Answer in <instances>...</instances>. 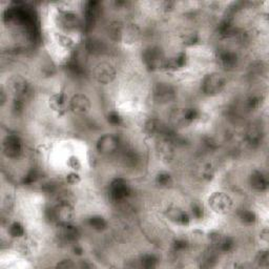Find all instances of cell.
Listing matches in <instances>:
<instances>
[{
    "label": "cell",
    "mask_w": 269,
    "mask_h": 269,
    "mask_svg": "<svg viewBox=\"0 0 269 269\" xmlns=\"http://www.w3.org/2000/svg\"><path fill=\"white\" fill-rule=\"evenodd\" d=\"M75 211L73 205L69 201L63 200L52 209L51 218L58 226H65L73 224Z\"/></svg>",
    "instance_id": "6da1fadb"
},
{
    "label": "cell",
    "mask_w": 269,
    "mask_h": 269,
    "mask_svg": "<svg viewBox=\"0 0 269 269\" xmlns=\"http://www.w3.org/2000/svg\"><path fill=\"white\" fill-rule=\"evenodd\" d=\"M132 193L129 182L123 178H115L111 180L108 188V197L114 203H121L128 200Z\"/></svg>",
    "instance_id": "7a4b0ae2"
},
{
    "label": "cell",
    "mask_w": 269,
    "mask_h": 269,
    "mask_svg": "<svg viewBox=\"0 0 269 269\" xmlns=\"http://www.w3.org/2000/svg\"><path fill=\"white\" fill-rule=\"evenodd\" d=\"M226 79L220 73L207 74L202 81L201 89L206 96H215L220 94L225 87Z\"/></svg>",
    "instance_id": "3957f363"
},
{
    "label": "cell",
    "mask_w": 269,
    "mask_h": 269,
    "mask_svg": "<svg viewBox=\"0 0 269 269\" xmlns=\"http://www.w3.org/2000/svg\"><path fill=\"white\" fill-rule=\"evenodd\" d=\"M208 204L212 211L219 215L228 214L234 206L233 199L224 192H214L208 198Z\"/></svg>",
    "instance_id": "277c9868"
},
{
    "label": "cell",
    "mask_w": 269,
    "mask_h": 269,
    "mask_svg": "<svg viewBox=\"0 0 269 269\" xmlns=\"http://www.w3.org/2000/svg\"><path fill=\"white\" fill-rule=\"evenodd\" d=\"M142 60H143L145 66L148 70L155 71L163 69L166 58L164 57L161 49L157 47H151L144 50L143 54H142Z\"/></svg>",
    "instance_id": "5b68a950"
},
{
    "label": "cell",
    "mask_w": 269,
    "mask_h": 269,
    "mask_svg": "<svg viewBox=\"0 0 269 269\" xmlns=\"http://www.w3.org/2000/svg\"><path fill=\"white\" fill-rule=\"evenodd\" d=\"M95 80L100 84H109L116 79L117 71L113 64L108 62H100L93 71Z\"/></svg>",
    "instance_id": "8992f818"
},
{
    "label": "cell",
    "mask_w": 269,
    "mask_h": 269,
    "mask_svg": "<svg viewBox=\"0 0 269 269\" xmlns=\"http://www.w3.org/2000/svg\"><path fill=\"white\" fill-rule=\"evenodd\" d=\"M7 89H10L14 97L17 98H22L27 100V97L31 95L32 88L28 82L24 78L16 75L13 76L9 81H7Z\"/></svg>",
    "instance_id": "52a82bcc"
},
{
    "label": "cell",
    "mask_w": 269,
    "mask_h": 269,
    "mask_svg": "<svg viewBox=\"0 0 269 269\" xmlns=\"http://www.w3.org/2000/svg\"><path fill=\"white\" fill-rule=\"evenodd\" d=\"M24 144L19 136L15 134H7L2 142L3 154L11 159H17L22 154Z\"/></svg>",
    "instance_id": "ba28073f"
},
{
    "label": "cell",
    "mask_w": 269,
    "mask_h": 269,
    "mask_svg": "<svg viewBox=\"0 0 269 269\" xmlns=\"http://www.w3.org/2000/svg\"><path fill=\"white\" fill-rule=\"evenodd\" d=\"M120 146V139L114 134H104L97 140L96 148L102 155H111L116 153Z\"/></svg>",
    "instance_id": "9c48e42d"
},
{
    "label": "cell",
    "mask_w": 269,
    "mask_h": 269,
    "mask_svg": "<svg viewBox=\"0 0 269 269\" xmlns=\"http://www.w3.org/2000/svg\"><path fill=\"white\" fill-rule=\"evenodd\" d=\"M153 96L156 102L164 104L171 102L176 98V91L173 85L166 82H159L153 89Z\"/></svg>",
    "instance_id": "30bf717a"
},
{
    "label": "cell",
    "mask_w": 269,
    "mask_h": 269,
    "mask_svg": "<svg viewBox=\"0 0 269 269\" xmlns=\"http://www.w3.org/2000/svg\"><path fill=\"white\" fill-rule=\"evenodd\" d=\"M91 100L84 94H75L70 99V108L75 115L84 116L91 110Z\"/></svg>",
    "instance_id": "8fae6325"
},
{
    "label": "cell",
    "mask_w": 269,
    "mask_h": 269,
    "mask_svg": "<svg viewBox=\"0 0 269 269\" xmlns=\"http://www.w3.org/2000/svg\"><path fill=\"white\" fill-rule=\"evenodd\" d=\"M58 26L60 27L63 31H74L80 26L79 18L76 14L70 10L60 11L57 16Z\"/></svg>",
    "instance_id": "7c38bea8"
},
{
    "label": "cell",
    "mask_w": 269,
    "mask_h": 269,
    "mask_svg": "<svg viewBox=\"0 0 269 269\" xmlns=\"http://www.w3.org/2000/svg\"><path fill=\"white\" fill-rule=\"evenodd\" d=\"M165 215L170 222H173L174 224L179 226H183V227L188 226L190 223L189 215L180 207H177V206L168 207L165 212Z\"/></svg>",
    "instance_id": "4fadbf2b"
},
{
    "label": "cell",
    "mask_w": 269,
    "mask_h": 269,
    "mask_svg": "<svg viewBox=\"0 0 269 269\" xmlns=\"http://www.w3.org/2000/svg\"><path fill=\"white\" fill-rule=\"evenodd\" d=\"M101 14V6L100 2L98 1H87L84 4L83 9V15H84V21L85 27L87 28L94 27V25L99 19V16Z\"/></svg>",
    "instance_id": "5bb4252c"
},
{
    "label": "cell",
    "mask_w": 269,
    "mask_h": 269,
    "mask_svg": "<svg viewBox=\"0 0 269 269\" xmlns=\"http://www.w3.org/2000/svg\"><path fill=\"white\" fill-rule=\"evenodd\" d=\"M168 126L164 124L157 118H149L143 125V131L148 137H156L157 139L162 137L167 131Z\"/></svg>",
    "instance_id": "9a60e30c"
},
{
    "label": "cell",
    "mask_w": 269,
    "mask_h": 269,
    "mask_svg": "<svg viewBox=\"0 0 269 269\" xmlns=\"http://www.w3.org/2000/svg\"><path fill=\"white\" fill-rule=\"evenodd\" d=\"M218 62L226 71H233L238 65V56L230 50H222L218 53Z\"/></svg>",
    "instance_id": "2e32d148"
},
{
    "label": "cell",
    "mask_w": 269,
    "mask_h": 269,
    "mask_svg": "<svg viewBox=\"0 0 269 269\" xmlns=\"http://www.w3.org/2000/svg\"><path fill=\"white\" fill-rule=\"evenodd\" d=\"M249 184L253 190L263 192L268 188V179L261 170H253L249 177Z\"/></svg>",
    "instance_id": "e0dca14e"
},
{
    "label": "cell",
    "mask_w": 269,
    "mask_h": 269,
    "mask_svg": "<svg viewBox=\"0 0 269 269\" xmlns=\"http://www.w3.org/2000/svg\"><path fill=\"white\" fill-rule=\"evenodd\" d=\"M60 230H59L58 237L63 243H72L75 244L77 242L80 236V231L77 226H74L73 224L65 226H59Z\"/></svg>",
    "instance_id": "ac0fdd59"
},
{
    "label": "cell",
    "mask_w": 269,
    "mask_h": 269,
    "mask_svg": "<svg viewBox=\"0 0 269 269\" xmlns=\"http://www.w3.org/2000/svg\"><path fill=\"white\" fill-rule=\"evenodd\" d=\"M263 138H264L263 130L257 124L249 126V129L245 134L246 142H247V144L250 145L251 147L259 146L261 143H262Z\"/></svg>",
    "instance_id": "d6986e66"
},
{
    "label": "cell",
    "mask_w": 269,
    "mask_h": 269,
    "mask_svg": "<svg viewBox=\"0 0 269 269\" xmlns=\"http://www.w3.org/2000/svg\"><path fill=\"white\" fill-rule=\"evenodd\" d=\"M51 109L58 115H62L66 109V96L63 92L55 93L49 100Z\"/></svg>",
    "instance_id": "ffe728a7"
},
{
    "label": "cell",
    "mask_w": 269,
    "mask_h": 269,
    "mask_svg": "<svg viewBox=\"0 0 269 269\" xmlns=\"http://www.w3.org/2000/svg\"><path fill=\"white\" fill-rule=\"evenodd\" d=\"M175 143L173 141L166 138H158V142H157V152H158L162 158L170 159L174 155L175 151Z\"/></svg>",
    "instance_id": "44dd1931"
},
{
    "label": "cell",
    "mask_w": 269,
    "mask_h": 269,
    "mask_svg": "<svg viewBox=\"0 0 269 269\" xmlns=\"http://www.w3.org/2000/svg\"><path fill=\"white\" fill-rule=\"evenodd\" d=\"M186 61H188V57H186L185 53H179L178 55L171 57L169 59H166L165 63H164L163 69L168 71H179L183 69L186 65Z\"/></svg>",
    "instance_id": "7402d4cb"
},
{
    "label": "cell",
    "mask_w": 269,
    "mask_h": 269,
    "mask_svg": "<svg viewBox=\"0 0 269 269\" xmlns=\"http://www.w3.org/2000/svg\"><path fill=\"white\" fill-rule=\"evenodd\" d=\"M85 50L93 56H100L106 53L107 46L102 40L97 38H89L85 42Z\"/></svg>",
    "instance_id": "603a6c76"
},
{
    "label": "cell",
    "mask_w": 269,
    "mask_h": 269,
    "mask_svg": "<svg viewBox=\"0 0 269 269\" xmlns=\"http://www.w3.org/2000/svg\"><path fill=\"white\" fill-rule=\"evenodd\" d=\"M140 37V29L136 25H124L122 41L125 43H134Z\"/></svg>",
    "instance_id": "cb8c5ba5"
},
{
    "label": "cell",
    "mask_w": 269,
    "mask_h": 269,
    "mask_svg": "<svg viewBox=\"0 0 269 269\" xmlns=\"http://www.w3.org/2000/svg\"><path fill=\"white\" fill-rule=\"evenodd\" d=\"M123 28H124V24H122L121 21L110 22V25L108 27V36L110 37V39L116 42H121Z\"/></svg>",
    "instance_id": "d4e9b609"
},
{
    "label": "cell",
    "mask_w": 269,
    "mask_h": 269,
    "mask_svg": "<svg viewBox=\"0 0 269 269\" xmlns=\"http://www.w3.org/2000/svg\"><path fill=\"white\" fill-rule=\"evenodd\" d=\"M87 224L92 229L97 231H102L104 229H107L108 227V221L104 219L102 215H99L89 216L87 220Z\"/></svg>",
    "instance_id": "484cf974"
},
{
    "label": "cell",
    "mask_w": 269,
    "mask_h": 269,
    "mask_svg": "<svg viewBox=\"0 0 269 269\" xmlns=\"http://www.w3.org/2000/svg\"><path fill=\"white\" fill-rule=\"evenodd\" d=\"M155 182L157 185L160 186V188H166L173 184V177H171L170 174L166 173V171H161V173L156 176Z\"/></svg>",
    "instance_id": "4316f807"
},
{
    "label": "cell",
    "mask_w": 269,
    "mask_h": 269,
    "mask_svg": "<svg viewBox=\"0 0 269 269\" xmlns=\"http://www.w3.org/2000/svg\"><path fill=\"white\" fill-rule=\"evenodd\" d=\"M138 262L140 263L141 267L154 268L157 266V264H158L159 260H158V257H157L156 255H153V253H145V255H143L140 258Z\"/></svg>",
    "instance_id": "83f0119b"
},
{
    "label": "cell",
    "mask_w": 269,
    "mask_h": 269,
    "mask_svg": "<svg viewBox=\"0 0 269 269\" xmlns=\"http://www.w3.org/2000/svg\"><path fill=\"white\" fill-rule=\"evenodd\" d=\"M239 219L240 221L245 224V225H253L257 222V215L252 211L249 209H243V211L239 214Z\"/></svg>",
    "instance_id": "f1b7e54d"
},
{
    "label": "cell",
    "mask_w": 269,
    "mask_h": 269,
    "mask_svg": "<svg viewBox=\"0 0 269 269\" xmlns=\"http://www.w3.org/2000/svg\"><path fill=\"white\" fill-rule=\"evenodd\" d=\"M9 234L12 238H16V239H22L26 235V230L24 226L21 225L18 222H14L12 223L10 227H9Z\"/></svg>",
    "instance_id": "f546056e"
},
{
    "label": "cell",
    "mask_w": 269,
    "mask_h": 269,
    "mask_svg": "<svg viewBox=\"0 0 269 269\" xmlns=\"http://www.w3.org/2000/svg\"><path fill=\"white\" fill-rule=\"evenodd\" d=\"M55 39H56V42L60 46L61 48L63 49H71L73 46H74V41L73 39L71 38V37H69L65 34H62V33H58L55 35Z\"/></svg>",
    "instance_id": "4dcf8cb0"
},
{
    "label": "cell",
    "mask_w": 269,
    "mask_h": 269,
    "mask_svg": "<svg viewBox=\"0 0 269 269\" xmlns=\"http://www.w3.org/2000/svg\"><path fill=\"white\" fill-rule=\"evenodd\" d=\"M122 159H123V162L125 165H128V166H136L138 163V160H139L137 154L134 151H125L123 154Z\"/></svg>",
    "instance_id": "1f68e13d"
},
{
    "label": "cell",
    "mask_w": 269,
    "mask_h": 269,
    "mask_svg": "<svg viewBox=\"0 0 269 269\" xmlns=\"http://www.w3.org/2000/svg\"><path fill=\"white\" fill-rule=\"evenodd\" d=\"M189 247V243L188 240H185L183 238L177 239L173 243V250L176 253H182L185 252Z\"/></svg>",
    "instance_id": "d6a6232c"
},
{
    "label": "cell",
    "mask_w": 269,
    "mask_h": 269,
    "mask_svg": "<svg viewBox=\"0 0 269 269\" xmlns=\"http://www.w3.org/2000/svg\"><path fill=\"white\" fill-rule=\"evenodd\" d=\"M256 262L260 267L267 268L269 266V252L267 249L259 251L256 257Z\"/></svg>",
    "instance_id": "836d02e7"
},
{
    "label": "cell",
    "mask_w": 269,
    "mask_h": 269,
    "mask_svg": "<svg viewBox=\"0 0 269 269\" xmlns=\"http://www.w3.org/2000/svg\"><path fill=\"white\" fill-rule=\"evenodd\" d=\"M108 121L111 125H120L123 122V118L118 111L111 110L108 115Z\"/></svg>",
    "instance_id": "e575fe53"
},
{
    "label": "cell",
    "mask_w": 269,
    "mask_h": 269,
    "mask_svg": "<svg viewBox=\"0 0 269 269\" xmlns=\"http://www.w3.org/2000/svg\"><path fill=\"white\" fill-rule=\"evenodd\" d=\"M199 42V35L197 33H188L183 36V43L185 46H195Z\"/></svg>",
    "instance_id": "d590c367"
},
{
    "label": "cell",
    "mask_w": 269,
    "mask_h": 269,
    "mask_svg": "<svg viewBox=\"0 0 269 269\" xmlns=\"http://www.w3.org/2000/svg\"><path fill=\"white\" fill-rule=\"evenodd\" d=\"M191 214L197 220L203 219V216H204V208H203V206H201L200 204H197V203L192 204L191 205Z\"/></svg>",
    "instance_id": "8d00e7d4"
},
{
    "label": "cell",
    "mask_w": 269,
    "mask_h": 269,
    "mask_svg": "<svg viewBox=\"0 0 269 269\" xmlns=\"http://www.w3.org/2000/svg\"><path fill=\"white\" fill-rule=\"evenodd\" d=\"M38 173H37L36 170H31L29 173L25 177L24 179V183L27 184V185H29V184H33L35 183L37 180H38Z\"/></svg>",
    "instance_id": "74e56055"
},
{
    "label": "cell",
    "mask_w": 269,
    "mask_h": 269,
    "mask_svg": "<svg viewBox=\"0 0 269 269\" xmlns=\"http://www.w3.org/2000/svg\"><path fill=\"white\" fill-rule=\"evenodd\" d=\"M65 180L69 184L75 185V184H78L80 182L81 178H80V176H79V174L77 173V171H72V173L66 175Z\"/></svg>",
    "instance_id": "f35d334b"
},
{
    "label": "cell",
    "mask_w": 269,
    "mask_h": 269,
    "mask_svg": "<svg viewBox=\"0 0 269 269\" xmlns=\"http://www.w3.org/2000/svg\"><path fill=\"white\" fill-rule=\"evenodd\" d=\"M67 165H69L73 170H79L80 167H81V163L79 161V159L77 158V157L75 156H71L69 160H67Z\"/></svg>",
    "instance_id": "ab89813d"
},
{
    "label": "cell",
    "mask_w": 269,
    "mask_h": 269,
    "mask_svg": "<svg viewBox=\"0 0 269 269\" xmlns=\"http://www.w3.org/2000/svg\"><path fill=\"white\" fill-rule=\"evenodd\" d=\"M56 267L58 268H75L76 267V264H75L72 260L70 259H64L62 261H60V262H59Z\"/></svg>",
    "instance_id": "60d3db41"
},
{
    "label": "cell",
    "mask_w": 269,
    "mask_h": 269,
    "mask_svg": "<svg viewBox=\"0 0 269 269\" xmlns=\"http://www.w3.org/2000/svg\"><path fill=\"white\" fill-rule=\"evenodd\" d=\"M214 175H215L214 168L211 165H208V166H206L204 168V170H203V178L205 179V180H207V181L212 180V179L214 178Z\"/></svg>",
    "instance_id": "b9f144b4"
},
{
    "label": "cell",
    "mask_w": 269,
    "mask_h": 269,
    "mask_svg": "<svg viewBox=\"0 0 269 269\" xmlns=\"http://www.w3.org/2000/svg\"><path fill=\"white\" fill-rule=\"evenodd\" d=\"M260 238L261 240L264 241V242H268V239H269V233H268V229L267 228H264L263 230H261V234H260Z\"/></svg>",
    "instance_id": "7bdbcfd3"
},
{
    "label": "cell",
    "mask_w": 269,
    "mask_h": 269,
    "mask_svg": "<svg viewBox=\"0 0 269 269\" xmlns=\"http://www.w3.org/2000/svg\"><path fill=\"white\" fill-rule=\"evenodd\" d=\"M81 268H92L93 265L92 264H88L87 261H82V264L80 265Z\"/></svg>",
    "instance_id": "ee69618b"
}]
</instances>
